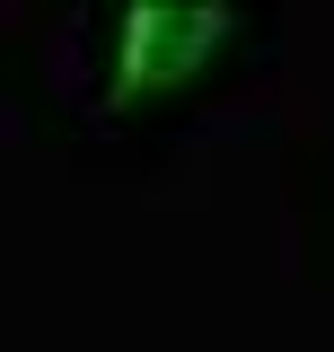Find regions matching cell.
Masks as SVG:
<instances>
[{
    "label": "cell",
    "instance_id": "cell-1",
    "mask_svg": "<svg viewBox=\"0 0 334 352\" xmlns=\"http://www.w3.org/2000/svg\"><path fill=\"white\" fill-rule=\"evenodd\" d=\"M229 9L220 0H132L115 18V71H106V106L115 115H141L176 88H194L229 53Z\"/></svg>",
    "mask_w": 334,
    "mask_h": 352
}]
</instances>
